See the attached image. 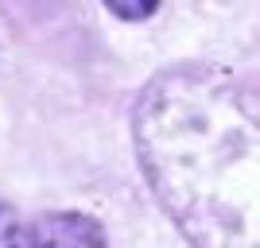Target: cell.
Here are the masks:
<instances>
[{
	"label": "cell",
	"mask_w": 260,
	"mask_h": 248,
	"mask_svg": "<svg viewBox=\"0 0 260 248\" xmlns=\"http://www.w3.org/2000/svg\"><path fill=\"white\" fill-rule=\"evenodd\" d=\"M132 136L190 248H260V86L206 62L171 66L144 86Z\"/></svg>",
	"instance_id": "6da1fadb"
},
{
	"label": "cell",
	"mask_w": 260,
	"mask_h": 248,
	"mask_svg": "<svg viewBox=\"0 0 260 248\" xmlns=\"http://www.w3.org/2000/svg\"><path fill=\"white\" fill-rule=\"evenodd\" d=\"M27 248H105V229L78 209L43 214L27 221Z\"/></svg>",
	"instance_id": "7a4b0ae2"
},
{
	"label": "cell",
	"mask_w": 260,
	"mask_h": 248,
	"mask_svg": "<svg viewBox=\"0 0 260 248\" xmlns=\"http://www.w3.org/2000/svg\"><path fill=\"white\" fill-rule=\"evenodd\" d=\"M0 248H27V221L0 202Z\"/></svg>",
	"instance_id": "3957f363"
},
{
	"label": "cell",
	"mask_w": 260,
	"mask_h": 248,
	"mask_svg": "<svg viewBox=\"0 0 260 248\" xmlns=\"http://www.w3.org/2000/svg\"><path fill=\"white\" fill-rule=\"evenodd\" d=\"M105 8L117 16V20H148L155 8H159V0H105Z\"/></svg>",
	"instance_id": "277c9868"
}]
</instances>
